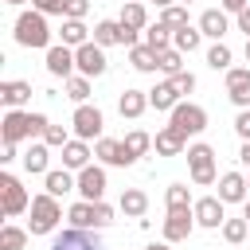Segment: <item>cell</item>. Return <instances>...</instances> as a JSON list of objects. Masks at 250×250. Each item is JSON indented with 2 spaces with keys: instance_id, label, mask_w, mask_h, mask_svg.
I'll return each instance as SVG.
<instances>
[{
  "instance_id": "cell-14",
  "label": "cell",
  "mask_w": 250,
  "mask_h": 250,
  "mask_svg": "<svg viewBox=\"0 0 250 250\" xmlns=\"http://www.w3.org/2000/svg\"><path fill=\"white\" fill-rule=\"evenodd\" d=\"M78 195H82V199H90V203L105 199V168L86 164V168L78 172Z\"/></svg>"
},
{
  "instance_id": "cell-32",
  "label": "cell",
  "mask_w": 250,
  "mask_h": 250,
  "mask_svg": "<svg viewBox=\"0 0 250 250\" xmlns=\"http://www.w3.org/2000/svg\"><path fill=\"white\" fill-rule=\"evenodd\" d=\"M172 31H176V27H168V23L156 20V23L145 27V43H148L152 51H164V47H172Z\"/></svg>"
},
{
  "instance_id": "cell-36",
  "label": "cell",
  "mask_w": 250,
  "mask_h": 250,
  "mask_svg": "<svg viewBox=\"0 0 250 250\" xmlns=\"http://www.w3.org/2000/svg\"><path fill=\"white\" fill-rule=\"evenodd\" d=\"M27 234L31 230H23V227H4L0 230V250H23L27 246Z\"/></svg>"
},
{
  "instance_id": "cell-6",
  "label": "cell",
  "mask_w": 250,
  "mask_h": 250,
  "mask_svg": "<svg viewBox=\"0 0 250 250\" xmlns=\"http://www.w3.org/2000/svg\"><path fill=\"white\" fill-rule=\"evenodd\" d=\"M0 207H4V215L8 219H16V215H23L27 207H31V199H27V188L12 176V172H4L0 176Z\"/></svg>"
},
{
  "instance_id": "cell-48",
  "label": "cell",
  "mask_w": 250,
  "mask_h": 250,
  "mask_svg": "<svg viewBox=\"0 0 250 250\" xmlns=\"http://www.w3.org/2000/svg\"><path fill=\"white\" fill-rule=\"evenodd\" d=\"M16 156H20V152H16V145H12V141H4V156H0V160H4V164H12Z\"/></svg>"
},
{
  "instance_id": "cell-24",
  "label": "cell",
  "mask_w": 250,
  "mask_h": 250,
  "mask_svg": "<svg viewBox=\"0 0 250 250\" xmlns=\"http://www.w3.org/2000/svg\"><path fill=\"white\" fill-rule=\"evenodd\" d=\"M145 109H148V90H125V94L117 98V113L129 117V121H137Z\"/></svg>"
},
{
  "instance_id": "cell-47",
  "label": "cell",
  "mask_w": 250,
  "mask_h": 250,
  "mask_svg": "<svg viewBox=\"0 0 250 250\" xmlns=\"http://www.w3.org/2000/svg\"><path fill=\"white\" fill-rule=\"evenodd\" d=\"M238 31H246V39H250V4L238 12Z\"/></svg>"
},
{
  "instance_id": "cell-56",
  "label": "cell",
  "mask_w": 250,
  "mask_h": 250,
  "mask_svg": "<svg viewBox=\"0 0 250 250\" xmlns=\"http://www.w3.org/2000/svg\"><path fill=\"white\" fill-rule=\"evenodd\" d=\"M246 184H250V176H246Z\"/></svg>"
},
{
  "instance_id": "cell-51",
  "label": "cell",
  "mask_w": 250,
  "mask_h": 250,
  "mask_svg": "<svg viewBox=\"0 0 250 250\" xmlns=\"http://www.w3.org/2000/svg\"><path fill=\"white\" fill-rule=\"evenodd\" d=\"M242 219L250 223V195H246V203H242Z\"/></svg>"
},
{
  "instance_id": "cell-50",
  "label": "cell",
  "mask_w": 250,
  "mask_h": 250,
  "mask_svg": "<svg viewBox=\"0 0 250 250\" xmlns=\"http://www.w3.org/2000/svg\"><path fill=\"white\" fill-rule=\"evenodd\" d=\"M145 250H172V242H148Z\"/></svg>"
},
{
  "instance_id": "cell-30",
  "label": "cell",
  "mask_w": 250,
  "mask_h": 250,
  "mask_svg": "<svg viewBox=\"0 0 250 250\" xmlns=\"http://www.w3.org/2000/svg\"><path fill=\"white\" fill-rule=\"evenodd\" d=\"M94 43H98V47L121 43V20H98V23H94Z\"/></svg>"
},
{
  "instance_id": "cell-38",
  "label": "cell",
  "mask_w": 250,
  "mask_h": 250,
  "mask_svg": "<svg viewBox=\"0 0 250 250\" xmlns=\"http://www.w3.org/2000/svg\"><path fill=\"white\" fill-rule=\"evenodd\" d=\"M246 234H250V223H246V219H227V223H223V238H227L230 246L246 242Z\"/></svg>"
},
{
  "instance_id": "cell-23",
  "label": "cell",
  "mask_w": 250,
  "mask_h": 250,
  "mask_svg": "<svg viewBox=\"0 0 250 250\" xmlns=\"http://www.w3.org/2000/svg\"><path fill=\"white\" fill-rule=\"evenodd\" d=\"M43 191H51L55 199L66 195V191H78V176H70V168H51L43 176Z\"/></svg>"
},
{
  "instance_id": "cell-33",
  "label": "cell",
  "mask_w": 250,
  "mask_h": 250,
  "mask_svg": "<svg viewBox=\"0 0 250 250\" xmlns=\"http://www.w3.org/2000/svg\"><path fill=\"white\" fill-rule=\"evenodd\" d=\"M156 62H160V74H164V78H172V74H180V70H184V51L164 47V51H156Z\"/></svg>"
},
{
  "instance_id": "cell-35",
  "label": "cell",
  "mask_w": 250,
  "mask_h": 250,
  "mask_svg": "<svg viewBox=\"0 0 250 250\" xmlns=\"http://www.w3.org/2000/svg\"><path fill=\"white\" fill-rule=\"evenodd\" d=\"M121 141H125V148H129L133 156H145V152L152 148V137H148L145 129H129V133H125Z\"/></svg>"
},
{
  "instance_id": "cell-7",
  "label": "cell",
  "mask_w": 250,
  "mask_h": 250,
  "mask_svg": "<svg viewBox=\"0 0 250 250\" xmlns=\"http://www.w3.org/2000/svg\"><path fill=\"white\" fill-rule=\"evenodd\" d=\"M74 66H78V74H86V78H102V74L109 70L105 47H98L94 39L82 43V47H74Z\"/></svg>"
},
{
  "instance_id": "cell-29",
  "label": "cell",
  "mask_w": 250,
  "mask_h": 250,
  "mask_svg": "<svg viewBox=\"0 0 250 250\" xmlns=\"http://www.w3.org/2000/svg\"><path fill=\"white\" fill-rule=\"evenodd\" d=\"M117 20H121L125 27H137V31H145V27H148V12H145V4H141V0H125Z\"/></svg>"
},
{
  "instance_id": "cell-2",
  "label": "cell",
  "mask_w": 250,
  "mask_h": 250,
  "mask_svg": "<svg viewBox=\"0 0 250 250\" xmlns=\"http://www.w3.org/2000/svg\"><path fill=\"white\" fill-rule=\"evenodd\" d=\"M16 43L20 47H51V27H47V16L43 12H20L16 16Z\"/></svg>"
},
{
  "instance_id": "cell-18",
  "label": "cell",
  "mask_w": 250,
  "mask_h": 250,
  "mask_svg": "<svg viewBox=\"0 0 250 250\" xmlns=\"http://www.w3.org/2000/svg\"><path fill=\"white\" fill-rule=\"evenodd\" d=\"M90 156H94V148H90V141H82V137H70V141L62 145V168H70V172H82V168L90 164Z\"/></svg>"
},
{
  "instance_id": "cell-55",
  "label": "cell",
  "mask_w": 250,
  "mask_h": 250,
  "mask_svg": "<svg viewBox=\"0 0 250 250\" xmlns=\"http://www.w3.org/2000/svg\"><path fill=\"white\" fill-rule=\"evenodd\" d=\"M184 4H191V0H184Z\"/></svg>"
},
{
  "instance_id": "cell-13",
  "label": "cell",
  "mask_w": 250,
  "mask_h": 250,
  "mask_svg": "<svg viewBox=\"0 0 250 250\" xmlns=\"http://www.w3.org/2000/svg\"><path fill=\"white\" fill-rule=\"evenodd\" d=\"M78 66H74V47H66V43H51L47 47V74H55V78H70Z\"/></svg>"
},
{
  "instance_id": "cell-25",
  "label": "cell",
  "mask_w": 250,
  "mask_h": 250,
  "mask_svg": "<svg viewBox=\"0 0 250 250\" xmlns=\"http://www.w3.org/2000/svg\"><path fill=\"white\" fill-rule=\"evenodd\" d=\"M66 219H70V227H82V230H98V211H94V203H90V199H78V203H70Z\"/></svg>"
},
{
  "instance_id": "cell-20",
  "label": "cell",
  "mask_w": 250,
  "mask_h": 250,
  "mask_svg": "<svg viewBox=\"0 0 250 250\" xmlns=\"http://www.w3.org/2000/svg\"><path fill=\"white\" fill-rule=\"evenodd\" d=\"M180 98H184V94L176 90L172 78H164V82H156V86L148 90V105H152V109H164V113H172V109L180 105Z\"/></svg>"
},
{
  "instance_id": "cell-22",
  "label": "cell",
  "mask_w": 250,
  "mask_h": 250,
  "mask_svg": "<svg viewBox=\"0 0 250 250\" xmlns=\"http://www.w3.org/2000/svg\"><path fill=\"white\" fill-rule=\"evenodd\" d=\"M47 148H51L47 141H39V145L31 141V145H27V152H23V168H27L31 176H47V172H51V152H47Z\"/></svg>"
},
{
  "instance_id": "cell-41",
  "label": "cell",
  "mask_w": 250,
  "mask_h": 250,
  "mask_svg": "<svg viewBox=\"0 0 250 250\" xmlns=\"http://www.w3.org/2000/svg\"><path fill=\"white\" fill-rule=\"evenodd\" d=\"M43 141H47L51 148H62V145L70 141V133H66V125H47V133H43Z\"/></svg>"
},
{
  "instance_id": "cell-10",
  "label": "cell",
  "mask_w": 250,
  "mask_h": 250,
  "mask_svg": "<svg viewBox=\"0 0 250 250\" xmlns=\"http://www.w3.org/2000/svg\"><path fill=\"white\" fill-rule=\"evenodd\" d=\"M191 211H195V223L207 227V230H219V227L227 223V203H223L219 195H203V199H195Z\"/></svg>"
},
{
  "instance_id": "cell-15",
  "label": "cell",
  "mask_w": 250,
  "mask_h": 250,
  "mask_svg": "<svg viewBox=\"0 0 250 250\" xmlns=\"http://www.w3.org/2000/svg\"><path fill=\"white\" fill-rule=\"evenodd\" d=\"M227 98L238 109H250V66H230L227 70Z\"/></svg>"
},
{
  "instance_id": "cell-52",
  "label": "cell",
  "mask_w": 250,
  "mask_h": 250,
  "mask_svg": "<svg viewBox=\"0 0 250 250\" xmlns=\"http://www.w3.org/2000/svg\"><path fill=\"white\" fill-rule=\"evenodd\" d=\"M152 4H156V8H172L176 0H152Z\"/></svg>"
},
{
  "instance_id": "cell-39",
  "label": "cell",
  "mask_w": 250,
  "mask_h": 250,
  "mask_svg": "<svg viewBox=\"0 0 250 250\" xmlns=\"http://www.w3.org/2000/svg\"><path fill=\"white\" fill-rule=\"evenodd\" d=\"M164 203H168V207H191V191H188V184H172V188L164 191Z\"/></svg>"
},
{
  "instance_id": "cell-27",
  "label": "cell",
  "mask_w": 250,
  "mask_h": 250,
  "mask_svg": "<svg viewBox=\"0 0 250 250\" xmlns=\"http://www.w3.org/2000/svg\"><path fill=\"white\" fill-rule=\"evenodd\" d=\"M199 43H203V31H199V27H191V23H184V27H176V31H172V47H176V51H184V55L199 51Z\"/></svg>"
},
{
  "instance_id": "cell-1",
  "label": "cell",
  "mask_w": 250,
  "mask_h": 250,
  "mask_svg": "<svg viewBox=\"0 0 250 250\" xmlns=\"http://www.w3.org/2000/svg\"><path fill=\"white\" fill-rule=\"evenodd\" d=\"M47 113H31V109H8L4 121H0V137L20 145V141H31V137H43L47 133Z\"/></svg>"
},
{
  "instance_id": "cell-3",
  "label": "cell",
  "mask_w": 250,
  "mask_h": 250,
  "mask_svg": "<svg viewBox=\"0 0 250 250\" xmlns=\"http://www.w3.org/2000/svg\"><path fill=\"white\" fill-rule=\"evenodd\" d=\"M59 219H62V207H59V199L51 191H43V195L31 199V223H27L31 234H55Z\"/></svg>"
},
{
  "instance_id": "cell-16",
  "label": "cell",
  "mask_w": 250,
  "mask_h": 250,
  "mask_svg": "<svg viewBox=\"0 0 250 250\" xmlns=\"http://www.w3.org/2000/svg\"><path fill=\"white\" fill-rule=\"evenodd\" d=\"M152 148H156V156H184V152H188V137H184L180 129L164 125V129L152 137Z\"/></svg>"
},
{
  "instance_id": "cell-4",
  "label": "cell",
  "mask_w": 250,
  "mask_h": 250,
  "mask_svg": "<svg viewBox=\"0 0 250 250\" xmlns=\"http://www.w3.org/2000/svg\"><path fill=\"white\" fill-rule=\"evenodd\" d=\"M188 168H191V184H199V188L215 184L219 180V172H215V148L203 145V141L188 145Z\"/></svg>"
},
{
  "instance_id": "cell-19",
  "label": "cell",
  "mask_w": 250,
  "mask_h": 250,
  "mask_svg": "<svg viewBox=\"0 0 250 250\" xmlns=\"http://www.w3.org/2000/svg\"><path fill=\"white\" fill-rule=\"evenodd\" d=\"M0 102H4L8 109H23V105L31 102V82H23V78L0 82Z\"/></svg>"
},
{
  "instance_id": "cell-45",
  "label": "cell",
  "mask_w": 250,
  "mask_h": 250,
  "mask_svg": "<svg viewBox=\"0 0 250 250\" xmlns=\"http://www.w3.org/2000/svg\"><path fill=\"white\" fill-rule=\"evenodd\" d=\"M234 133H238L242 141H250V109H238V117H234Z\"/></svg>"
},
{
  "instance_id": "cell-17",
  "label": "cell",
  "mask_w": 250,
  "mask_h": 250,
  "mask_svg": "<svg viewBox=\"0 0 250 250\" xmlns=\"http://www.w3.org/2000/svg\"><path fill=\"white\" fill-rule=\"evenodd\" d=\"M246 195H250V184H246L242 172H223L219 176V199L223 203H246Z\"/></svg>"
},
{
  "instance_id": "cell-8",
  "label": "cell",
  "mask_w": 250,
  "mask_h": 250,
  "mask_svg": "<svg viewBox=\"0 0 250 250\" xmlns=\"http://www.w3.org/2000/svg\"><path fill=\"white\" fill-rule=\"evenodd\" d=\"M70 129H74V137H82V141H102V129H105V117H102V109L98 105H78L74 109V117H70Z\"/></svg>"
},
{
  "instance_id": "cell-31",
  "label": "cell",
  "mask_w": 250,
  "mask_h": 250,
  "mask_svg": "<svg viewBox=\"0 0 250 250\" xmlns=\"http://www.w3.org/2000/svg\"><path fill=\"white\" fill-rule=\"evenodd\" d=\"M59 35H62V43H66V47H82V43H90V39H94V35L86 31V23H82V20H62V31H59Z\"/></svg>"
},
{
  "instance_id": "cell-5",
  "label": "cell",
  "mask_w": 250,
  "mask_h": 250,
  "mask_svg": "<svg viewBox=\"0 0 250 250\" xmlns=\"http://www.w3.org/2000/svg\"><path fill=\"white\" fill-rule=\"evenodd\" d=\"M168 125L180 129L184 137H199V133L207 129V109L195 105V102H180V105L168 113Z\"/></svg>"
},
{
  "instance_id": "cell-26",
  "label": "cell",
  "mask_w": 250,
  "mask_h": 250,
  "mask_svg": "<svg viewBox=\"0 0 250 250\" xmlns=\"http://www.w3.org/2000/svg\"><path fill=\"white\" fill-rule=\"evenodd\" d=\"M129 219H145V211H148V195L141 191V188H125L121 191V203H117Z\"/></svg>"
},
{
  "instance_id": "cell-54",
  "label": "cell",
  "mask_w": 250,
  "mask_h": 250,
  "mask_svg": "<svg viewBox=\"0 0 250 250\" xmlns=\"http://www.w3.org/2000/svg\"><path fill=\"white\" fill-rule=\"evenodd\" d=\"M246 62H250V39H246Z\"/></svg>"
},
{
  "instance_id": "cell-28",
  "label": "cell",
  "mask_w": 250,
  "mask_h": 250,
  "mask_svg": "<svg viewBox=\"0 0 250 250\" xmlns=\"http://www.w3.org/2000/svg\"><path fill=\"white\" fill-rule=\"evenodd\" d=\"M129 62H133V70H141V74H152V70H160V62H156V51H152L148 43H137V47H129Z\"/></svg>"
},
{
  "instance_id": "cell-53",
  "label": "cell",
  "mask_w": 250,
  "mask_h": 250,
  "mask_svg": "<svg viewBox=\"0 0 250 250\" xmlns=\"http://www.w3.org/2000/svg\"><path fill=\"white\" fill-rule=\"evenodd\" d=\"M4 4H16V8H20V4H27V0H4Z\"/></svg>"
},
{
  "instance_id": "cell-40",
  "label": "cell",
  "mask_w": 250,
  "mask_h": 250,
  "mask_svg": "<svg viewBox=\"0 0 250 250\" xmlns=\"http://www.w3.org/2000/svg\"><path fill=\"white\" fill-rule=\"evenodd\" d=\"M160 23H168V27H184V23H188V8H184V4L164 8V12H160Z\"/></svg>"
},
{
  "instance_id": "cell-49",
  "label": "cell",
  "mask_w": 250,
  "mask_h": 250,
  "mask_svg": "<svg viewBox=\"0 0 250 250\" xmlns=\"http://www.w3.org/2000/svg\"><path fill=\"white\" fill-rule=\"evenodd\" d=\"M238 164L250 168V141H242V148H238Z\"/></svg>"
},
{
  "instance_id": "cell-9",
  "label": "cell",
  "mask_w": 250,
  "mask_h": 250,
  "mask_svg": "<svg viewBox=\"0 0 250 250\" xmlns=\"http://www.w3.org/2000/svg\"><path fill=\"white\" fill-rule=\"evenodd\" d=\"M195 227L199 223H195L191 207H168V215H164V242H184Z\"/></svg>"
},
{
  "instance_id": "cell-11",
  "label": "cell",
  "mask_w": 250,
  "mask_h": 250,
  "mask_svg": "<svg viewBox=\"0 0 250 250\" xmlns=\"http://www.w3.org/2000/svg\"><path fill=\"white\" fill-rule=\"evenodd\" d=\"M51 250H102V238L82 227H66L51 238Z\"/></svg>"
},
{
  "instance_id": "cell-42",
  "label": "cell",
  "mask_w": 250,
  "mask_h": 250,
  "mask_svg": "<svg viewBox=\"0 0 250 250\" xmlns=\"http://www.w3.org/2000/svg\"><path fill=\"white\" fill-rule=\"evenodd\" d=\"M31 8L43 12V16H62L66 12V0H31Z\"/></svg>"
},
{
  "instance_id": "cell-37",
  "label": "cell",
  "mask_w": 250,
  "mask_h": 250,
  "mask_svg": "<svg viewBox=\"0 0 250 250\" xmlns=\"http://www.w3.org/2000/svg\"><path fill=\"white\" fill-rule=\"evenodd\" d=\"M66 98L82 105V102L90 98V78H86V74H70V78H66Z\"/></svg>"
},
{
  "instance_id": "cell-34",
  "label": "cell",
  "mask_w": 250,
  "mask_h": 250,
  "mask_svg": "<svg viewBox=\"0 0 250 250\" xmlns=\"http://www.w3.org/2000/svg\"><path fill=\"white\" fill-rule=\"evenodd\" d=\"M207 66H211V70H230V47H227L223 39H215V43L207 47Z\"/></svg>"
},
{
  "instance_id": "cell-43",
  "label": "cell",
  "mask_w": 250,
  "mask_h": 250,
  "mask_svg": "<svg viewBox=\"0 0 250 250\" xmlns=\"http://www.w3.org/2000/svg\"><path fill=\"white\" fill-rule=\"evenodd\" d=\"M86 12H90V0H66L62 20H86Z\"/></svg>"
},
{
  "instance_id": "cell-12",
  "label": "cell",
  "mask_w": 250,
  "mask_h": 250,
  "mask_svg": "<svg viewBox=\"0 0 250 250\" xmlns=\"http://www.w3.org/2000/svg\"><path fill=\"white\" fill-rule=\"evenodd\" d=\"M94 156H98L102 164H113V168H129V164H137V156L125 148V141H113V137H102V141L94 145Z\"/></svg>"
},
{
  "instance_id": "cell-44",
  "label": "cell",
  "mask_w": 250,
  "mask_h": 250,
  "mask_svg": "<svg viewBox=\"0 0 250 250\" xmlns=\"http://www.w3.org/2000/svg\"><path fill=\"white\" fill-rule=\"evenodd\" d=\"M172 82H176V90H180V94H191V90H195V74H191V70L172 74Z\"/></svg>"
},
{
  "instance_id": "cell-46",
  "label": "cell",
  "mask_w": 250,
  "mask_h": 250,
  "mask_svg": "<svg viewBox=\"0 0 250 250\" xmlns=\"http://www.w3.org/2000/svg\"><path fill=\"white\" fill-rule=\"evenodd\" d=\"M246 4H250V0H223V12H227V16H238Z\"/></svg>"
},
{
  "instance_id": "cell-21",
  "label": "cell",
  "mask_w": 250,
  "mask_h": 250,
  "mask_svg": "<svg viewBox=\"0 0 250 250\" xmlns=\"http://www.w3.org/2000/svg\"><path fill=\"white\" fill-rule=\"evenodd\" d=\"M207 39H223L227 31H230V20H227V12L223 8H207L203 16H199V23H195Z\"/></svg>"
}]
</instances>
